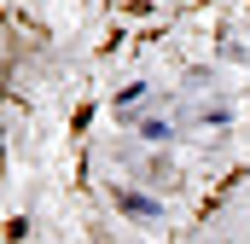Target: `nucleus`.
Wrapping results in <instances>:
<instances>
[{
  "label": "nucleus",
  "instance_id": "f257e3e1",
  "mask_svg": "<svg viewBox=\"0 0 250 244\" xmlns=\"http://www.w3.org/2000/svg\"><path fill=\"white\" fill-rule=\"evenodd\" d=\"M123 209H128V215H140V221H157V203H146L140 192H128V198H123Z\"/></svg>",
  "mask_w": 250,
  "mask_h": 244
}]
</instances>
